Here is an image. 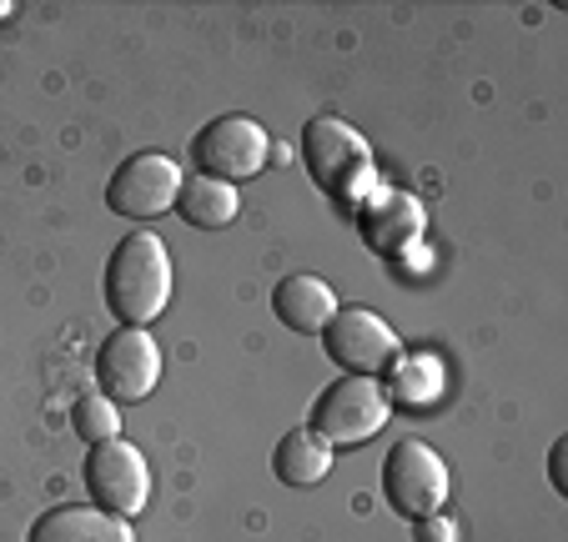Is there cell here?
I'll return each instance as SVG.
<instances>
[{
  "mask_svg": "<svg viewBox=\"0 0 568 542\" xmlns=\"http://www.w3.org/2000/svg\"><path fill=\"white\" fill-rule=\"evenodd\" d=\"M106 311L121 327H146L172 301V252L156 232H126L106 262Z\"/></svg>",
  "mask_w": 568,
  "mask_h": 542,
  "instance_id": "1",
  "label": "cell"
},
{
  "mask_svg": "<svg viewBox=\"0 0 568 542\" xmlns=\"http://www.w3.org/2000/svg\"><path fill=\"white\" fill-rule=\"evenodd\" d=\"M302 161L312 181L337 202H357V192H373V151L337 116H312L302 126Z\"/></svg>",
  "mask_w": 568,
  "mask_h": 542,
  "instance_id": "2",
  "label": "cell"
},
{
  "mask_svg": "<svg viewBox=\"0 0 568 542\" xmlns=\"http://www.w3.org/2000/svg\"><path fill=\"white\" fill-rule=\"evenodd\" d=\"M383 498L397 518H413V522L433 518V512H448V462L428 442L403 437L383 462Z\"/></svg>",
  "mask_w": 568,
  "mask_h": 542,
  "instance_id": "3",
  "label": "cell"
},
{
  "mask_svg": "<svg viewBox=\"0 0 568 542\" xmlns=\"http://www.w3.org/2000/svg\"><path fill=\"white\" fill-rule=\"evenodd\" d=\"M192 161H196L202 176L236 186V181H252L272 161V136L262 131V121L236 116L232 111V116H216V121H206V126L196 131L192 136Z\"/></svg>",
  "mask_w": 568,
  "mask_h": 542,
  "instance_id": "4",
  "label": "cell"
},
{
  "mask_svg": "<svg viewBox=\"0 0 568 542\" xmlns=\"http://www.w3.org/2000/svg\"><path fill=\"white\" fill-rule=\"evenodd\" d=\"M387 417H393V402L373 377H343L312 402V432L327 447H357L383 432Z\"/></svg>",
  "mask_w": 568,
  "mask_h": 542,
  "instance_id": "5",
  "label": "cell"
},
{
  "mask_svg": "<svg viewBox=\"0 0 568 542\" xmlns=\"http://www.w3.org/2000/svg\"><path fill=\"white\" fill-rule=\"evenodd\" d=\"M81 478H87L91 502L101 512H111V518H136L151 498V468L126 437H111V442L91 447Z\"/></svg>",
  "mask_w": 568,
  "mask_h": 542,
  "instance_id": "6",
  "label": "cell"
},
{
  "mask_svg": "<svg viewBox=\"0 0 568 542\" xmlns=\"http://www.w3.org/2000/svg\"><path fill=\"white\" fill-rule=\"evenodd\" d=\"M322 347L347 377H383L403 357L397 331L367 307H337V317L322 327Z\"/></svg>",
  "mask_w": 568,
  "mask_h": 542,
  "instance_id": "7",
  "label": "cell"
},
{
  "mask_svg": "<svg viewBox=\"0 0 568 542\" xmlns=\"http://www.w3.org/2000/svg\"><path fill=\"white\" fill-rule=\"evenodd\" d=\"M182 166L161 151H136L116 166V176L106 181V206L126 222H151V216H166L176 206L182 192Z\"/></svg>",
  "mask_w": 568,
  "mask_h": 542,
  "instance_id": "8",
  "label": "cell"
},
{
  "mask_svg": "<svg viewBox=\"0 0 568 542\" xmlns=\"http://www.w3.org/2000/svg\"><path fill=\"white\" fill-rule=\"evenodd\" d=\"M97 382L111 402H146L161 382V347L146 327H116L97 351Z\"/></svg>",
  "mask_w": 568,
  "mask_h": 542,
  "instance_id": "9",
  "label": "cell"
},
{
  "mask_svg": "<svg viewBox=\"0 0 568 542\" xmlns=\"http://www.w3.org/2000/svg\"><path fill=\"white\" fill-rule=\"evenodd\" d=\"M428 216H423V202L408 192H377L373 206L363 212V242L383 256L408 252V242H418Z\"/></svg>",
  "mask_w": 568,
  "mask_h": 542,
  "instance_id": "10",
  "label": "cell"
},
{
  "mask_svg": "<svg viewBox=\"0 0 568 542\" xmlns=\"http://www.w3.org/2000/svg\"><path fill=\"white\" fill-rule=\"evenodd\" d=\"M272 311L287 331H302V337H322V327L337 317V292L322 277H307V272H292V277L277 282L272 292Z\"/></svg>",
  "mask_w": 568,
  "mask_h": 542,
  "instance_id": "11",
  "label": "cell"
},
{
  "mask_svg": "<svg viewBox=\"0 0 568 542\" xmlns=\"http://www.w3.org/2000/svg\"><path fill=\"white\" fill-rule=\"evenodd\" d=\"M31 542H136L126 518L101 508H51L31 522Z\"/></svg>",
  "mask_w": 568,
  "mask_h": 542,
  "instance_id": "12",
  "label": "cell"
},
{
  "mask_svg": "<svg viewBox=\"0 0 568 542\" xmlns=\"http://www.w3.org/2000/svg\"><path fill=\"white\" fill-rule=\"evenodd\" d=\"M272 472H277V482H287V488H317V482L333 472V447L322 442L312 427H297V432H287L277 442Z\"/></svg>",
  "mask_w": 568,
  "mask_h": 542,
  "instance_id": "13",
  "label": "cell"
},
{
  "mask_svg": "<svg viewBox=\"0 0 568 542\" xmlns=\"http://www.w3.org/2000/svg\"><path fill=\"white\" fill-rule=\"evenodd\" d=\"M236 206H242L236 186H226V181H212V176L182 181V192H176V212H182V222L202 226V232L232 226L236 222Z\"/></svg>",
  "mask_w": 568,
  "mask_h": 542,
  "instance_id": "14",
  "label": "cell"
},
{
  "mask_svg": "<svg viewBox=\"0 0 568 542\" xmlns=\"http://www.w3.org/2000/svg\"><path fill=\"white\" fill-rule=\"evenodd\" d=\"M71 422L75 432H81V442H111V437H121V407L111 402V397H81V402L71 407Z\"/></svg>",
  "mask_w": 568,
  "mask_h": 542,
  "instance_id": "15",
  "label": "cell"
},
{
  "mask_svg": "<svg viewBox=\"0 0 568 542\" xmlns=\"http://www.w3.org/2000/svg\"><path fill=\"white\" fill-rule=\"evenodd\" d=\"M418 542H458V522H453L448 512L418 518Z\"/></svg>",
  "mask_w": 568,
  "mask_h": 542,
  "instance_id": "16",
  "label": "cell"
},
{
  "mask_svg": "<svg viewBox=\"0 0 568 542\" xmlns=\"http://www.w3.org/2000/svg\"><path fill=\"white\" fill-rule=\"evenodd\" d=\"M564 452H568V442L558 437L554 452H548V478H554V492H568V482H564Z\"/></svg>",
  "mask_w": 568,
  "mask_h": 542,
  "instance_id": "17",
  "label": "cell"
},
{
  "mask_svg": "<svg viewBox=\"0 0 568 542\" xmlns=\"http://www.w3.org/2000/svg\"><path fill=\"white\" fill-rule=\"evenodd\" d=\"M11 16H16V6L11 0H0V21H11Z\"/></svg>",
  "mask_w": 568,
  "mask_h": 542,
  "instance_id": "18",
  "label": "cell"
}]
</instances>
